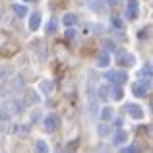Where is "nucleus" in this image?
<instances>
[{
    "mask_svg": "<svg viewBox=\"0 0 153 153\" xmlns=\"http://www.w3.org/2000/svg\"><path fill=\"white\" fill-rule=\"evenodd\" d=\"M41 89L45 91V93H52V89H54V83L49 82V79H43V82H41Z\"/></svg>",
    "mask_w": 153,
    "mask_h": 153,
    "instance_id": "obj_18",
    "label": "nucleus"
},
{
    "mask_svg": "<svg viewBox=\"0 0 153 153\" xmlns=\"http://www.w3.org/2000/svg\"><path fill=\"white\" fill-rule=\"evenodd\" d=\"M66 35H68V37H70V39H74V35H76V31H74V29H68V31H66Z\"/></svg>",
    "mask_w": 153,
    "mask_h": 153,
    "instance_id": "obj_28",
    "label": "nucleus"
},
{
    "mask_svg": "<svg viewBox=\"0 0 153 153\" xmlns=\"http://www.w3.org/2000/svg\"><path fill=\"white\" fill-rule=\"evenodd\" d=\"M22 87H23V78H19V76H18V78H16V82L12 83V89L18 91V89H22Z\"/></svg>",
    "mask_w": 153,
    "mask_h": 153,
    "instance_id": "obj_22",
    "label": "nucleus"
},
{
    "mask_svg": "<svg viewBox=\"0 0 153 153\" xmlns=\"http://www.w3.org/2000/svg\"><path fill=\"white\" fill-rule=\"evenodd\" d=\"M14 39L6 33V31H0V54H14L18 51V45H14Z\"/></svg>",
    "mask_w": 153,
    "mask_h": 153,
    "instance_id": "obj_2",
    "label": "nucleus"
},
{
    "mask_svg": "<svg viewBox=\"0 0 153 153\" xmlns=\"http://www.w3.org/2000/svg\"><path fill=\"white\" fill-rule=\"evenodd\" d=\"M111 97L114 99V101H122V97H124L122 87H120V85H112V89H111Z\"/></svg>",
    "mask_w": 153,
    "mask_h": 153,
    "instance_id": "obj_13",
    "label": "nucleus"
},
{
    "mask_svg": "<svg viewBox=\"0 0 153 153\" xmlns=\"http://www.w3.org/2000/svg\"><path fill=\"white\" fill-rule=\"evenodd\" d=\"M126 111H128V114L132 116V118H136V120H142L143 118V108L140 107V105H136V103H128V107H126Z\"/></svg>",
    "mask_w": 153,
    "mask_h": 153,
    "instance_id": "obj_6",
    "label": "nucleus"
},
{
    "mask_svg": "<svg viewBox=\"0 0 153 153\" xmlns=\"http://www.w3.org/2000/svg\"><path fill=\"white\" fill-rule=\"evenodd\" d=\"M105 78H107L111 83H114V85H122V83L128 82V74L124 70H111V72H107Z\"/></svg>",
    "mask_w": 153,
    "mask_h": 153,
    "instance_id": "obj_3",
    "label": "nucleus"
},
{
    "mask_svg": "<svg viewBox=\"0 0 153 153\" xmlns=\"http://www.w3.org/2000/svg\"><path fill=\"white\" fill-rule=\"evenodd\" d=\"M60 116L58 114H54V112H51V114H47L45 116V120H43V126H45V130L47 132H56L60 128Z\"/></svg>",
    "mask_w": 153,
    "mask_h": 153,
    "instance_id": "obj_4",
    "label": "nucleus"
},
{
    "mask_svg": "<svg viewBox=\"0 0 153 153\" xmlns=\"http://www.w3.org/2000/svg\"><path fill=\"white\" fill-rule=\"evenodd\" d=\"M25 101H27V105H39V103H41V95L35 93V91H27Z\"/></svg>",
    "mask_w": 153,
    "mask_h": 153,
    "instance_id": "obj_11",
    "label": "nucleus"
},
{
    "mask_svg": "<svg viewBox=\"0 0 153 153\" xmlns=\"http://www.w3.org/2000/svg\"><path fill=\"white\" fill-rule=\"evenodd\" d=\"M56 29H58V25H56V22H54V19H51V22L49 23H47V33H56Z\"/></svg>",
    "mask_w": 153,
    "mask_h": 153,
    "instance_id": "obj_21",
    "label": "nucleus"
},
{
    "mask_svg": "<svg viewBox=\"0 0 153 153\" xmlns=\"http://www.w3.org/2000/svg\"><path fill=\"white\" fill-rule=\"evenodd\" d=\"M4 132H6V128H4L2 124H0V138H2V136H4Z\"/></svg>",
    "mask_w": 153,
    "mask_h": 153,
    "instance_id": "obj_29",
    "label": "nucleus"
},
{
    "mask_svg": "<svg viewBox=\"0 0 153 153\" xmlns=\"http://www.w3.org/2000/svg\"><path fill=\"white\" fill-rule=\"evenodd\" d=\"M111 132H112V128L108 126L107 122H103V124H99V126H97V134L101 136V138H105V136H108Z\"/></svg>",
    "mask_w": 153,
    "mask_h": 153,
    "instance_id": "obj_15",
    "label": "nucleus"
},
{
    "mask_svg": "<svg viewBox=\"0 0 153 153\" xmlns=\"http://www.w3.org/2000/svg\"><path fill=\"white\" fill-rule=\"evenodd\" d=\"M108 64H111V56H108V52L107 51L99 52V54H97V68H107Z\"/></svg>",
    "mask_w": 153,
    "mask_h": 153,
    "instance_id": "obj_8",
    "label": "nucleus"
},
{
    "mask_svg": "<svg viewBox=\"0 0 153 153\" xmlns=\"http://www.w3.org/2000/svg\"><path fill=\"white\" fill-rule=\"evenodd\" d=\"M62 23L66 27H72V25H76V23H78V18H76V14H64Z\"/></svg>",
    "mask_w": 153,
    "mask_h": 153,
    "instance_id": "obj_14",
    "label": "nucleus"
},
{
    "mask_svg": "<svg viewBox=\"0 0 153 153\" xmlns=\"http://www.w3.org/2000/svg\"><path fill=\"white\" fill-rule=\"evenodd\" d=\"M120 62H122L124 66H132V64H134V56L132 54H122L120 56Z\"/></svg>",
    "mask_w": 153,
    "mask_h": 153,
    "instance_id": "obj_19",
    "label": "nucleus"
},
{
    "mask_svg": "<svg viewBox=\"0 0 153 153\" xmlns=\"http://www.w3.org/2000/svg\"><path fill=\"white\" fill-rule=\"evenodd\" d=\"M35 153H49V146L43 140H37L35 142Z\"/></svg>",
    "mask_w": 153,
    "mask_h": 153,
    "instance_id": "obj_16",
    "label": "nucleus"
},
{
    "mask_svg": "<svg viewBox=\"0 0 153 153\" xmlns=\"http://www.w3.org/2000/svg\"><path fill=\"white\" fill-rule=\"evenodd\" d=\"M112 25H114V27H118V29H122V22H120L118 18H112Z\"/></svg>",
    "mask_w": 153,
    "mask_h": 153,
    "instance_id": "obj_27",
    "label": "nucleus"
},
{
    "mask_svg": "<svg viewBox=\"0 0 153 153\" xmlns=\"http://www.w3.org/2000/svg\"><path fill=\"white\" fill-rule=\"evenodd\" d=\"M103 47H107V51H114V43H112V41H103Z\"/></svg>",
    "mask_w": 153,
    "mask_h": 153,
    "instance_id": "obj_26",
    "label": "nucleus"
},
{
    "mask_svg": "<svg viewBox=\"0 0 153 153\" xmlns=\"http://www.w3.org/2000/svg\"><path fill=\"white\" fill-rule=\"evenodd\" d=\"M138 37H140V39H147V37H149V27H146V29H142V31L138 33Z\"/></svg>",
    "mask_w": 153,
    "mask_h": 153,
    "instance_id": "obj_24",
    "label": "nucleus"
},
{
    "mask_svg": "<svg viewBox=\"0 0 153 153\" xmlns=\"http://www.w3.org/2000/svg\"><path fill=\"white\" fill-rule=\"evenodd\" d=\"M12 10H14V14H16V16H19V18L27 16V8L23 6V4H14V6H12Z\"/></svg>",
    "mask_w": 153,
    "mask_h": 153,
    "instance_id": "obj_17",
    "label": "nucleus"
},
{
    "mask_svg": "<svg viewBox=\"0 0 153 153\" xmlns=\"http://www.w3.org/2000/svg\"><path fill=\"white\" fill-rule=\"evenodd\" d=\"M120 153H142V149L138 146H128V147H122Z\"/></svg>",
    "mask_w": 153,
    "mask_h": 153,
    "instance_id": "obj_20",
    "label": "nucleus"
},
{
    "mask_svg": "<svg viewBox=\"0 0 153 153\" xmlns=\"http://www.w3.org/2000/svg\"><path fill=\"white\" fill-rule=\"evenodd\" d=\"M147 89H149V85H143V82H140V83H134L132 93H134L136 97H146V95H147Z\"/></svg>",
    "mask_w": 153,
    "mask_h": 153,
    "instance_id": "obj_7",
    "label": "nucleus"
},
{
    "mask_svg": "<svg viewBox=\"0 0 153 153\" xmlns=\"http://www.w3.org/2000/svg\"><path fill=\"white\" fill-rule=\"evenodd\" d=\"M112 118H114V111H112L111 107L101 108V120L103 122H108V120H112Z\"/></svg>",
    "mask_w": 153,
    "mask_h": 153,
    "instance_id": "obj_12",
    "label": "nucleus"
},
{
    "mask_svg": "<svg viewBox=\"0 0 153 153\" xmlns=\"http://www.w3.org/2000/svg\"><path fill=\"white\" fill-rule=\"evenodd\" d=\"M25 2H33V0H25Z\"/></svg>",
    "mask_w": 153,
    "mask_h": 153,
    "instance_id": "obj_31",
    "label": "nucleus"
},
{
    "mask_svg": "<svg viewBox=\"0 0 153 153\" xmlns=\"http://www.w3.org/2000/svg\"><path fill=\"white\" fill-rule=\"evenodd\" d=\"M128 142V134L124 130H118L114 134V138H112V143H114V146H122V143H126Z\"/></svg>",
    "mask_w": 153,
    "mask_h": 153,
    "instance_id": "obj_10",
    "label": "nucleus"
},
{
    "mask_svg": "<svg viewBox=\"0 0 153 153\" xmlns=\"http://www.w3.org/2000/svg\"><path fill=\"white\" fill-rule=\"evenodd\" d=\"M138 16H140V4H138V0H128V4H126V18L128 19H138Z\"/></svg>",
    "mask_w": 153,
    "mask_h": 153,
    "instance_id": "obj_5",
    "label": "nucleus"
},
{
    "mask_svg": "<svg viewBox=\"0 0 153 153\" xmlns=\"http://www.w3.org/2000/svg\"><path fill=\"white\" fill-rule=\"evenodd\" d=\"M39 27H41V14H39V12H35V14L29 16V29L31 31H37Z\"/></svg>",
    "mask_w": 153,
    "mask_h": 153,
    "instance_id": "obj_9",
    "label": "nucleus"
},
{
    "mask_svg": "<svg viewBox=\"0 0 153 153\" xmlns=\"http://www.w3.org/2000/svg\"><path fill=\"white\" fill-rule=\"evenodd\" d=\"M108 4H112V6H114V4H118V0H107Z\"/></svg>",
    "mask_w": 153,
    "mask_h": 153,
    "instance_id": "obj_30",
    "label": "nucleus"
},
{
    "mask_svg": "<svg viewBox=\"0 0 153 153\" xmlns=\"http://www.w3.org/2000/svg\"><path fill=\"white\" fill-rule=\"evenodd\" d=\"M23 111V103L18 101V99H10L0 107V120H10L14 114Z\"/></svg>",
    "mask_w": 153,
    "mask_h": 153,
    "instance_id": "obj_1",
    "label": "nucleus"
},
{
    "mask_svg": "<svg viewBox=\"0 0 153 153\" xmlns=\"http://www.w3.org/2000/svg\"><path fill=\"white\" fill-rule=\"evenodd\" d=\"M6 78H8V68L6 66H0V82H4Z\"/></svg>",
    "mask_w": 153,
    "mask_h": 153,
    "instance_id": "obj_23",
    "label": "nucleus"
},
{
    "mask_svg": "<svg viewBox=\"0 0 153 153\" xmlns=\"http://www.w3.org/2000/svg\"><path fill=\"white\" fill-rule=\"evenodd\" d=\"M99 97H101V99L108 97V89H107V87H99Z\"/></svg>",
    "mask_w": 153,
    "mask_h": 153,
    "instance_id": "obj_25",
    "label": "nucleus"
}]
</instances>
